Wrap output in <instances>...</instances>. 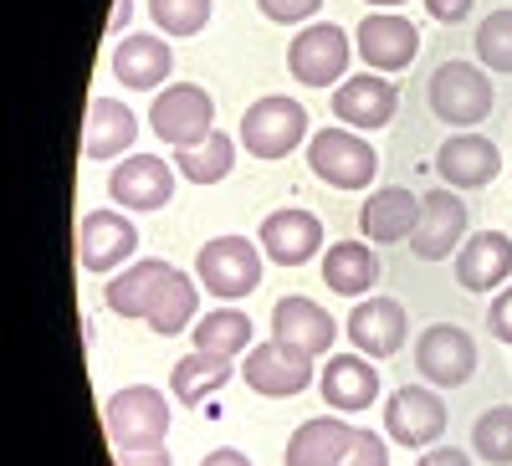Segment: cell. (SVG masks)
<instances>
[{
  "mask_svg": "<svg viewBox=\"0 0 512 466\" xmlns=\"http://www.w3.org/2000/svg\"><path fill=\"white\" fill-rule=\"evenodd\" d=\"M303 139H308V113H303V103H292V98L272 93V98H256L241 113V144L256 159H282Z\"/></svg>",
  "mask_w": 512,
  "mask_h": 466,
  "instance_id": "cell-6",
  "label": "cell"
},
{
  "mask_svg": "<svg viewBox=\"0 0 512 466\" xmlns=\"http://www.w3.org/2000/svg\"><path fill=\"white\" fill-rule=\"evenodd\" d=\"M338 466H390V446H384V436H374V431H359L349 456Z\"/></svg>",
  "mask_w": 512,
  "mask_h": 466,
  "instance_id": "cell-36",
  "label": "cell"
},
{
  "mask_svg": "<svg viewBox=\"0 0 512 466\" xmlns=\"http://www.w3.org/2000/svg\"><path fill=\"white\" fill-rule=\"evenodd\" d=\"M349 31L333 21H313L292 36L287 47V72L303 82V88H338L349 72Z\"/></svg>",
  "mask_w": 512,
  "mask_h": 466,
  "instance_id": "cell-2",
  "label": "cell"
},
{
  "mask_svg": "<svg viewBox=\"0 0 512 466\" xmlns=\"http://www.w3.org/2000/svg\"><path fill=\"white\" fill-rule=\"evenodd\" d=\"M175 72V57H169V41L149 36V31H128L113 47V77L134 93H154L159 82Z\"/></svg>",
  "mask_w": 512,
  "mask_h": 466,
  "instance_id": "cell-21",
  "label": "cell"
},
{
  "mask_svg": "<svg viewBox=\"0 0 512 466\" xmlns=\"http://www.w3.org/2000/svg\"><path fill=\"white\" fill-rule=\"evenodd\" d=\"M231 164H236V139L221 134V129H210L200 144L175 149V169L190 185H221L231 175Z\"/></svg>",
  "mask_w": 512,
  "mask_h": 466,
  "instance_id": "cell-29",
  "label": "cell"
},
{
  "mask_svg": "<svg viewBox=\"0 0 512 466\" xmlns=\"http://www.w3.org/2000/svg\"><path fill=\"white\" fill-rule=\"evenodd\" d=\"M164 277H169V262H159V257H144V262H134L128 272H118V277L108 282V292H103V298H108V308H113L118 318H144Z\"/></svg>",
  "mask_w": 512,
  "mask_h": 466,
  "instance_id": "cell-27",
  "label": "cell"
},
{
  "mask_svg": "<svg viewBox=\"0 0 512 466\" xmlns=\"http://www.w3.org/2000/svg\"><path fill=\"white\" fill-rule=\"evenodd\" d=\"M512 277V241L502 231H482V236H466L456 251V282L466 292H497Z\"/></svg>",
  "mask_w": 512,
  "mask_h": 466,
  "instance_id": "cell-20",
  "label": "cell"
},
{
  "mask_svg": "<svg viewBox=\"0 0 512 466\" xmlns=\"http://www.w3.org/2000/svg\"><path fill=\"white\" fill-rule=\"evenodd\" d=\"M384 431L400 446L431 451L446 436V405L441 395H431L425 385H400L390 400H384Z\"/></svg>",
  "mask_w": 512,
  "mask_h": 466,
  "instance_id": "cell-8",
  "label": "cell"
},
{
  "mask_svg": "<svg viewBox=\"0 0 512 466\" xmlns=\"http://www.w3.org/2000/svg\"><path fill=\"white\" fill-rule=\"evenodd\" d=\"M323 282L328 292H338V298H364V292L379 282V262H374V251L364 241H333L323 251Z\"/></svg>",
  "mask_w": 512,
  "mask_h": 466,
  "instance_id": "cell-26",
  "label": "cell"
},
{
  "mask_svg": "<svg viewBox=\"0 0 512 466\" xmlns=\"http://www.w3.org/2000/svg\"><path fill=\"white\" fill-rule=\"evenodd\" d=\"M415 364H420V374L431 379L436 390H456V385H466V379L477 374V344H472V333H466V328L436 323V328L420 333Z\"/></svg>",
  "mask_w": 512,
  "mask_h": 466,
  "instance_id": "cell-9",
  "label": "cell"
},
{
  "mask_svg": "<svg viewBox=\"0 0 512 466\" xmlns=\"http://www.w3.org/2000/svg\"><path fill=\"white\" fill-rule=\"evenodd\" d=\"M308 164H313V175L333 190H364L374 175H379V154L354 134V129H318L308 139Z\"/></svg>",
  "mask_w": 512,
  "mask_h": 466,
  "instance_id": "cell-4",
  "label": "cell"
},
{
  "mask_svg": "<svg viewBox=\"0 0 512 466\" xmlns=\"http://www.w3.org/2000/svg\"><path fill=\"white\" fill-rule=\"evenodd\" d=\"M410 313L400 308V298H359V308L349 313V338L364 359H390L405 344Z\"/></svg>",
  "mask_w": 512,
  "mask_h": 466,
  "instance_id": "cell-18",
  "label": "cell"
},
{
  "mask_svg": "<svg viewBox=\"0 0 512 466\" xmlns=\"http://www.w3.org/2000/svg\"><path fill=\"white\" fill-rule=\"evenodd\" d=\"M415 466H472V456L456 451V446H431V451H425Z\"/></svg>",
  "mask_w": 512,
  "mask_h": 466,
  "instance_id": "cell-40",
  "label": "cell"
},
{
  "mask_svg": "<svg viewBox=\"0 0 512 466\" xmlns=\"http://www.w3.org/2000/svg\"><path fill=\"white\" fill-rule=\"evenodd\" d=\"M205 292L216 298H246V292L262 287V251H256L246 236H216L200 246V262H195Z\"/></svg>",
  "mask_w": 512,
  "mask_h": 466,
  "instance_id": "cell-7",
  "label": "cell"
},
{
  "mask_svg": "<svg viewBox=\"0 0 512 466\" xmlns=\"http://www.w3.org/2000/svg\"><path fill=\"white\" fill-rule=\"evenodd\" d=\"M497 169H502V154H497V144L482 139V134H456V139H446L441 154H436V175H441L451 190H482V185L497 180Z\"/></svg>",
  "mask_w": 512,
  "mask_h": 466,
  "instance_id": "cell-19",
  "label": "cell"
},
{
  "mask_svg": "<svg viewBox=\"0 0 512 466\" xmlns=\"http://www.w3.org/2000/svg\"><path fill=\"white\" fill-rule=\"evenodd\" d=\"M200 466H251V456H246V451H236V446H216Z\"/></svg>",
  "mask_w": 512,
  "mask_h": 466,
  "instance_id": "cell-41",
  "label": "cell"
},
{
  "mask_svg": "<svg viewBox=\"0 0 512 466\" xmlns=\"http://www.w3.org/2000/svg\"><path fill=\"white\" fill-rule=\"evenodd\" d=\"M149 129L169 149L200 144L210 129H216V98H210L205 88H195V82H169V88H159V98L149 108Z\"/></svg>",
  "mask_w": 512,
  "mask_h": 466,
  "instance_id": "cell-3",
  "label": "cell"
},
{
  "mask_svg": "<svg viewBox=\"0 0 512 466\" xmlns=\"http://www.w3.org/2000/svg\"><path fill=\"white\" fill-rule=\"evenodd\" d=\"M425 11L451 26V21H466V16H472V0H425Z\"/></svg>",
  "mask_w": 512,
  "mask_h": 466,
  "instance_id": "cell-39",
  "label": "cell"
},
{
  "mask_svg": "<svg viewBox=\"0 0 512 466\" xmlns=\"http://www.w3.org/2000/svg\"><path fill=\"white\" fill-rule=\"evenodd\" d=\"M103 426H108L113 451L164 446V436H169V400L154 385H123L103 405Z\"/></svg>",
  "mask_w": 512,
  "mask_h": 466,
  "instance_id": "cell-1",
  "label": "cell"
},
{
  "mask_svg": "<svg viewBox=\"0 0 512 466\" xmlns=\"http://www.w3.org/2000/svg\"><path fill=\"white\" fill-rule=\"evenodd\" d=\"M354 426L349 420H338V415H318V420H303V426L292 431V441H287V466H338L349 456V446H354Z\"/></svg>",
  "mask_w": 512,
  "mask_h": 466,
  "instance_id": "cell-24",
  "label": "cell"
},
{
  "mask_svg": "<svg viewBox=\"0 0 512 466\" xmlns=\"http://www.w3.org/2000/svg\"><path fill=\"white\" fill-rule=\"evenodd\" d=\"M128 16H134V0H113V16H108V31H128Z\"/></svg>",
  "mask_w": 512,
  "mask_h": 466,
  "instance_id": "cell-42",
  "label": "cell"
},
{
  "mask_svg": "<svg viewBox=\"0 0 512 466\" xmlns=\"http://www.w3.org/2000/svg\"><path fill=\"white\" fill-rule=\"evenodd\" d=\"M231 379V359L226 354H190V359H180L175 364V374H169V390H175V400H185V405H200L205 395H216L221 385Z\"/></svg>",
  "mask_w": 512,
  "mask_h": 466,
  "instance_id": "cell-30",
  "label": "cell"
},
{
  "mask_svg": "<svg viewBox=\"0 0 512 466\" xmlns=\"http://www.w3.org/2000/svg\"><path fill=\"white\" fill-rule=\"evenodd\" d=\"M139 139V118L134 108H123L118 98H93L88 123H82V159H113L128 154Z\"/></svg>",
  "mask_w": 512,
  "mask_h": 466,
  "instance_id": "cell-23",
  "label": "cell"
},
{
  "mask_svg": "<svg viewBox=\"0 0 512 466\" xmlns=\"http://www.w3.org/2000/svg\"><path fill=\"white\" fill-rule=\"evenodd\" d=\"M108 195L123 210H164L169 195H175V169H169L159 154H128L113 169Z\"/></svg>",
  "mask_w": 512,
  "mask_h": 466,
  "instance_id": "cell-15",
  "label": "cell"
},
{
  "mask_svg": "<svg viewBox=\"0 0 512 466\" xmlns=\"http://www.w3.org/2000/svg\"><path fill=\"white\" fill-rule=\"evenodd\" d=\"M420 52V31L395 16V11H374L359 21V57L374 67V72H405Z\"/></svg>",
  "mask_w": 512,
  "mask_h": 466,
  "instance_id": "cell-17",
  "label": "cell"
},
{
  "mask_svg": "<svg viewBox=\"0 0 512 466\" xmlns=\"http://www.w3.org/2000/svg\"><path fill=\"white\" fill-rule=\"evenodd\" d=\"M262 251L277 262V267H303V262H313L318 251H323V221L313 216V210H297V205H287V210H272V216L262 221Z\"/></svg>",
  "mask_w": 512,
  "mask_h": 466,
  "instance_id": "cell-14",
  "label": "cell"
},
{
  "mask_svg": "<svg viewBox=\"0 0 512 466\" xmlns=\"http://www.w3.org/2000/svg\"><path fill=\"white\" fill-rule=\"evenodd\" d=\"M195 318H200V313H195V282H190L180 267H169V277L159 282V292H154V303H149L144 323H149L159 338H175V333H185Z\"/></svg>",
  "mask_w": 512,
  "mask_h": 466,
  "instance_id": "cell-28",
  "label": "cell"
},
{
  "mask_svg": "<svg viewBox=\"0 0 512 466\" xmlns=\"http://www.w3.org/2000/svg\"><path fill=\"white\" fill-rule=\"evenodd\" d=\"M425 98H431V113L441 123H456V129H466V123H482L492 113V77L472 62H441L431 72V88H425Z\"/></svg>",
  "mask_w": 512,
  "mask_h": 466,
  "instance_id": "cell-5",
  "label": "cell"
},
{
  "mask_svg": "<svg viewBox=\"0 0 512 466\" xmlns=\"http://www.w3.org/2000/svg\"><path fill=\"white\" fill-rule=\"evenodd\" d=\"M241 379H246L256 395L287 400V395H303V390L313 385V359L292 354V349L277 344V338H267V344L246 349V359H241Z\"/></svg>",
  "mask_w": 512,
  "mask_h": 466,
  "instance_id": "cell-11",
  "label": "cell"
},
{
  "mask_svg": "<svg viewBox=\"0 0 512 466\" xmlns=\"http://www.w3.org/2000/svg\"><path fill=\"white\" fill-rule=\"evenodd\" d=\"M256 6H262V16L277 21V26H303V21L318 16L323 0H256Z\"/></svg>",
  "mask_w": 512,
  "mask_h": 466,
  "instance_id": "cell-35",
  "label": "cell"
},
{
  "mask_svg": "<svg viewBox=\"0 0 512 466\" xmlns=\"http://www.w3.org/2000/svg\"><path fill=\"white\" fill-rule=\"evenodd\" d=\"M149 21L169 36H195L210 21V0H149Z\"/></svg>",
  "mask_w": 512,
  "mask_h": 466,
  "instance_id": "cell-34",
  "label": "cell"
},
{
  "mask_svg": "<svg viewBox=\"0 0 512 466\" xmlns=\"http://www.w3.org/2000/svg\"><path fill=\"white\" fill-rule=\"evenodd\" d=\"M415 221H420V195L415 190H400V185H384L364 200L359 210V226L369 241H410L415 236Z\"/></svg>",
  "mask_w": 512,
  "mask_h": 466,
  "instance_id": "cell-25",
  "label": "cell"
},
{
  "mask_svg": "<svg viewBox=\"0 0 512 466\" xmlns=\"http://www.w3.org/2000/svg\"><path fill=\"white\" fill-rule=\"evenodd\" d=\"M323 400L338 410V415H354V410H369L379 400V369L369 359L354 354H333L323 364Z\"/></svg>",
  "mask_w": 512,
  "mask_h": 466,
  "instance_id": "cell-22",
  "label": "cell"
},
{
  "mask_svg": "<svg viewBox=\"0 0 512 466\" xmlns=\"http://www.w3.org/2000/svg\"><path fill=\"white\" fill-rule=\"evenodd\" d=\"M400 108V88L379 72H354L333 88V113L344 129H384Z\"/></svg>",
  "mask_w": 512,
  "mask_h": 466,
  "instance_id": "cell-12",
  "label": "cell"
},
{
  "mask_svg": "<svg viewBox=\"0 0 512 466\" xmlns=\"http://www.w3.org/2000/svg\"><path fill=\"white\" fill-rule=\"evenodd\" d=\"M477 57L487 72H512V11H492L477 26Z\"/></svg>",
  "mask_w": 512,
  "mask_h": 466,
  "instance_id": "cell-33",
  "label": "cell"
},
{
  "mask_svg": "<svg viewBox=\"0 0 512 466\" xmlns=\"http://www.w3.org/2000/svg\"><path fill=\"white\" fill-rule=\"evenodd\" d=\"M272 338H277L282 349H292V354L318 359V354H328V344L338 338V323L313 298H282L272 308Z\"/></svg>",
  "mask_w": 512,
  "mask_h": 466,
  "instance_id": "cell-16",
  "label": "cell"
},
{
  "mask_svg": "<svg viewBox=\"0 0 512 466\" xmlns=\"http://www.w3.org/2000/svg\"><path fill=\"white\" fill-rule=\"evenodd\" d=\"M369 6H379V11H390V6H405V0H369Z\"/></svg>",
  "mask_w": 512,
  "mask_h": 466,
  "instance_id": "cell-43",
  "label": "cell"
},
{
  "mask_svg": "<svg viewBox=\"0 0 512 466\" xmlns=\"http://www.w3.org/2000/svg\"><path fill=\"white\" fill-rule=\"evenodd\" d=\"M472 451L487 466H512V405H492L472 426Z\"/></svg>",
  "mask_w": 512,
  "mask_h": 466,
  "instance_id": "cell-32",
  "label": "cell"
},
{
  "mask_svg": "<svg viewBox=\"0 0 512 466\" xmlns=\"http://www.w3.org/2000/svg\"><path fill=\"white\" fill-rule=\"evenodd\" d=\"M118 466H175L164 446H134V451H118Z\"/></svg>",
  "mask_w": 512,
  "mask_h": 466,
  "instance_id": "cell-38",
  "label": "cell"
},
{
  "mask_svg": "<svg viewBox=\"0 0 512 466\" xmlns=\"http://www.w3.org/2000/svg\"><path fill=\"white\" fill-rule=\"evenodd\" d=\"M246 344H251V318H246L241 308H216V313L195 318V349H200V354H226V359H236Z\"/></svg>",
  "mask_w": 512,
  "mask_h": 466,
  "instance_id": "cell-31",
  "label": "cell"
},
{
  "mask_svg": "<svg viewBox=\"0 0 512 466\" xmlns=\"http://www.w3.org/2000/svg\"><path fill=\"white\" fill-rule=\"evenodd\" d=\"M461 236H466V200L451 195V190H431L420 195V221H415V236L405 241L420 262H446L451 251H461Z\"/></svg>",
  "mask_w": 512,
  "mask_h": 466,
  "instance_id": "cell-10",
  "label": "cell"
},
{
  "mask_svg": "<svg viewBox=\"0 0 512 466\" xmlns=\"http://www.w3.org/2000/svg\"><path fill=\"white\" fill-rule=\"evenodd\" d=\"M487 328H492V338L512 344V287H502L497 298H492V308H487Z\"/></svg>",
  "mask_w": 512,
  "mask_h": 466,
  "instance_id": "cell-37",
  "label": "cell"
},
{
  "mask_svg": "<svg viewBox=\"0 0 512 466\" xmlns=\"http://www.w3.org/2000/svg\"><path fill=\"white\" fill-rule=\"evenodd\" d=\"M139 251V231L118 210H88L77 226V262L88 272H113Z\"/></svg>",
  "mask_w": 512,
  "mask_h": 466,
  "instance_id": "cell-13",
  "label": "cell"
}]
</instances>
